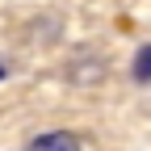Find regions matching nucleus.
<instances>
[{"label": "nucleus", "instance_id": "nucleus-2", "mask_svg": "<svg viewBox=\"0 0 151 151\" xmlns=\"http://www.w3.org/2000/svg\"><path fill=\"white\" fill-rule=\"evenodd\" d=\"M134 76H139V80H151V46L139 55V71H134Z\"/></svg>", "mask_w": 151, "mask_h": 151}, {"label": "nucleus", "instance_id": "nucleus-1", "mask_svg": "<svg viewBox=\"0 0 151 151\" xmlns=\"http://www.w3.org/2000/svg\"><path fill=\"white\" fill-rule=\"evenodd\" d=\"M25 151H80V139H76L71 130H46V134H38Z\"/></svg>", "mask_w": 151, "mask_h": 151}, {"label": "nucleus", "instance_id": "nucleus-3", "mask_svg": "<svg viewBox=\"0 0 151 151\" xmlns=\"http://www.w3.org/2000/svg\"><path fill=\"white\" fill-rule=\"evenodd\" d=\"M0 76H4V67H0Z\"/></svg>", "mask_w": 151, "mask_h": 151}]
</instances>
